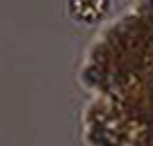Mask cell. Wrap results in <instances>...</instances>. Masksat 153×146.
I'll list each match as a JSON object with an SVG mask.
<instances>
[{
    "instance_id": "1",
    "label": "cell",
    "mask_w": 153,
    "mask_h": 146,
    "mask_svg": "<svg viewBox=\"0 0 153 146\" xmlns=\"http://www.w3.org/2000/svg\"><path fill=\"white\" fill-rule=\"evenodd\" d=\"M110 0H69L66 12L80 25H94L108 14Z\"/></svg>"
}]
</instances>
